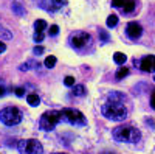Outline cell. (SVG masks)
Here are the masks:
<instances>
[{
	"label": "cell",
	"instance_id": "1",
	"mask_svg": "<svg viewBox=\"0 0 155 154\" xmlns=\"http://www.w3.org/2000/svg\"><path fill=\"white\" fill-rule=\"evenodd\" d=\"M112 137L118 143H137L141 139V132L134 126H116L112 131Z\"/></svg>",
	"mask_w": 155,
	"mask_h": 154
},
{
	"label": "cell",
	"instance_id": "2",
	"mask_svg": "<svg viewBox=\"0 0 155 154\" xmlns=\"http://www.w3.org/2000/svg\"><path fill=\"white\" fill-rule=\"evenodd\" d=\"M101 112L106 118L112 121H123L127 117V109L123 106V103H112L107 101L106 104H102Z\"/></svg>",
	"mask_w": 155,
	"mask_h": 154
},
{
	"label": "cell",
	"instance_id": "3",
	"mask_svg": "<svg viewBox=\"0 0 155 154\" xmlns=\"http://www.w3.org/2000/svg\"><path fill=\"white\" fill-rule=\"evenodd\" d=\"M61 121H65L73 126H85L87 125V118L84 117V114L81 111L71 109V108H65L61 111Z\"/></svg>",
	"mask_w": 155,
	"mask_h": 154
},
{
	"label": "cell",
	"instance_id": "4",
	"mask_svg": "<svg viewBox=\"0 0 155 154\" xmlns=\"http://www.w3.org/2000/svg\"><path fill=\"white\" fill-rule=\"evenodd\" d=\"M23 114L20 109H17L16 106H8L5 109L0 111V121L6 126H16L22 121Z\"/></svg>",
	"mask_w": 155,
	"mask_h": 154
},
{
	"label": "cell",
	"instance_id": "5",
	"mask_svg": "<svg viewBox=\"0 0 155 154\" xmlns=\"http://www.w3.org/2000/svg\"><path fill=\"white\" fill-rule=\"evenodd\" d=\"M61 121V111H47L39 120V128L42 131H53L56 125Z\"/></svg>",
	"mask_w": 155,
	"mask_h": 154
},
{
	"label": "cell",
	"instance_id": "6",
	"mask_svg": "<svg viewBox=\"0 0 155 154\" xmlns=\"http://www.w3.org/2000/svg\"><path fill=\"white\" fill-rule=\"evenodd\" d=\"M17 149L20 154H42L44 146L42 143L36 139H27V140H20L17 143Z\"/></svg>",
	"mask_w": 155,
	"mask_h": 154
},
{
	"label": "cell",
	"instance_id": "7",
	"mask_svg": "<svg viewBox=\"0 0 155 154\" xmlns=\"http://www.w3.org/2000/svg\"><path fill=\"white\" fill-rule=\"evenodd\" d=\"M90 41H92V36H90L88 33H85V31H76V33H73L70 36V44L76 50L85 48L90 44Z\"/></svg>",
	"mask_w": 155,
	"mask_h": 154
},
{
	"label": "cell",
	"instance_id": "8",
	"mask_svg": "<svg viewBox=\"0 0 155 154\" xmlns=\"http://www.w3.org/2000/svg\"><path fill=\"white\" fill-rule=\"evenodd\" d=\"M126 34H127L129 39L137 41V39H140V36L143 34V27H141L138 22H129L127 27H126Z\"/></svg>",
	"mask_w": 155,
	"mask_h": 154
},
{
	"label": "cell",
	"instance_id": "9",
	"mask_svg": "<svg viewBox=\"0 0 155 154\" xmlns=\"http://www.w3.org/2000/svg\"><path fill=\"white\" fill-rule=\"evenodd\" d=\"M140 67L146 73H152L155 70V56H152V55L144 56L143 59H141V62H140Z\"/></svg>",
	"mask_w": 155,
	"mask_h": 154
},
{
	"label": "cell",
	"instance_id": "10",
	"mask_svg": "<svg viewBox=\"0 0 155 154\" xmlns=\"http://www.w3.org/2000/svg\"><path fill=\"white\" fill-rule=\"evenodd\" d=\"M135 8H137L135 0H126V2L123 3V6H121V11L124 12V14H129V12H134Z\"/></svg>",
	"mask_w": 155,
	"mask_h": 154
},
{
	"label": "cell",
	"instance_id": "11",
	"mask_svg": "<svg viewBox=\"0 0 155 154\" xmlns=\"http://www.w3.org/2000/svg\"><path fill=\"white\" fill-rule=\"evenodd\" d=\"M107 98H109V101H112V103H123V101L126 100V97H124L123 94H120V92H110Z\"/></svg>",
	"mask_w": 155,
	"mask_h": 154
},
{
	"label": "cell",
	"instance_id": "12",
	"mask_svg": "<svg viewBox=\"0 0 155 154\" xmlns=\"http://www.w3.org/2000/svg\"><path fill=\"white\" fill-rule=\"evenodd\" d=\"M65 3H67L65 0H50V11H58Z\"/></svg>",
	"mask_w": 155,
	"mask_h": 154
},
{
	"label": "cell",
	"instance_id": "13",
	"mask_svg": "<svg viewBox=\"0 0 155 154\" xmlns=\"http://www.w3.org/2000/svg\"><path fill=\"white\" fill-rule=\"evenodd\" d=\"M113 61L118 64V66H124V62L127 61V56L124 53H121V51H116V53L113 55Z\"/></svg>",
	"mask_w": 155,
	"mask_h": 154
},
{
	"label": "cell",
	"instance_id": "14",
	"mask_svg": "<svg viewBox=\"0 0 155 154\" xmlns=\"http://www.w3.org/2000/svg\"><path fill=\"white\" fill-rule=\"evenodd\" d=\"M11 9H12V12H14V14H17L19 17L25 16V8H23L20 3H12V5H11Z\"/></svg>",
	"mask_w": 155,
	"mask_h": 154
},
{
	"label": "cell",
	"instance_id": "15",
	"mask_svg": "<svg viewBox=\"0 0 155 154\" xmlns=\"http://www.w3.org/2000/svg\"><path fill=\"white\" fill-rule=\"evenodd\" d=\"M0 39H2V41H9V39H12V33H11L9 30L3 28V27H0Z\"/></svg>",
	"mask_w": 155,
	"mask_h": 154
},
{
	"label": "cell",
	"instance_id": "16",
	"mask_svg": "<svg viewBox=\"0 0 155 154\" xmlns=\"http://www.w3.org/2000/svg\"><path fill=\"white\" fill-rule=\"evenodd\" d=\"M27 101H28V104H31V106H39L41 98H39L36 94H30V95H27Z\"/></svg>",
	"mask_w": 155,
	"mask_h": 154
},
{
	"label": "cell",
	"instance_id": "17",
	"mask_svg": "<svg viewBox=\"0 0 155 154\" xmlns=\"http://www.w3.org/2000/svg\"><path fill=\"white\" fill-rule=\"evenodd\" d=\"M127 75H129V69L127 67H120L118 72H116V75H115V78L116 80H124Z\"/></svg>",
	"mask_w": 155,
	"mask_h": 154
},
{
	"label": "cell",
	"instance_id": "18",
	"mask_svg": "<svg viewBox=\"0 0 155 154\" xmlns=\"http://www.w3.org/2000/svg\"><path fill=\"white\" fill-rule=\"evenodd\" d=\"M116 25H118V16L110 14V16L107 17V27H109V28H113V27H116Z\"/></svg>",
	"mask_w": 155,
	"mask_h": 154
},
{
	"label": "cell",
	"instance_id": "19",
	"mask_svg": "<svg viewBox=\"0 0 155 154\" xmlns=\"http://www.w3.org/2000/svg\"><path fill=\"white\" fill-rule=\"evenodd\" d=\"M73 94H74L76 97H82V95L85 94V87H84L82 84H76V86L73 87Z\"/></svg>",
	"mask_w": 155,
	"mask_h": 154
},
{
	"label": "cell",
	"instance_id": "20",
	"mask_svg": "<svg viewBox=\"0 0 155 154\" xmlns=\"http://www.w3.org/2000/svg\"><path fill=\"white\" fill-rule=\"evenodd\" d=\"M56 61H58V59H56L54 56H47L44 64H45V67H47V69H53V67L56 66Z\"/></svg>",
	"mask_w": 155,
	"mask_h": 154
},
{
	"label": "cell",
	"instance_id": "21",
	"mask_svg": "<svg viewBox=\"0 0 155 154\" xmlns=\"http://www.w3.org/2000/svg\"><path fill=\"white\" fill-rule=\"evenodd\" d=\"M34 28H36V31H44V30H47V22H45V20H36V22H34Z\"/></svg>",
	"mask_w": 155,
	"mask_h": 154
},
{
	"label": "cell",
	"instance_id": "22",
	"mask_svg": "<svg viewBox=\"0 0 155 154\" xmlns=\"http://www.w3.org/2000/svg\"><path fill=\"white\" fill-rule=\"evenodd\" d=\"M110 41V36L106 30H99V42H109Z\"/></svg>",
	"mask_w": 155,
	"mask_h": 154
},
{
	"label": "cell",
	"instance_id": "23",
	"mask_svg": "<svg viewBox=\"0 0 155 154\" xmlns=\"http://www.w3.org/2000/svg\"><path fill=\"white\" fill-rule=\"evenodd\" d=\"M58 33H59V27H58V25H51L50 30H48V34L50 36H56Z\"/></svg>",
	"mask_w": 155,
	"mask_h": 154
},
{
	"label": "cell",
	"instance_id": "24",
	"mask_svg": "<svg viewBox=\"0 0 155 154\" xmlns=\"http://www.w3.org/2000/svg\"><path fill=\"white\" fill-rule=\"evenodd\" d=\"M34 41L36 42H42L44 41V31H36L34 33Z\"/></svg>",
	"mask_w": 155,
	"mask_h": 154
},
{
	"label": "cell",
	"instance_id": "25",
	"mask_svg": "<svg viewBox=\"0 0 155 154\" xmlns=\"http://www.w3.org/2000/svg\"><path fill=\"white\" fill-rule=\"evenodd\" d=\"M64 84L68 86V87L74 86V78H73V76H65V80H64Z\"/></svg>",
	"mask_w": 155,
	"mask_h": 154
},
{
	"label": "cell",
	"instance_id": "26",
	"mask_svg": "<svg viewBox=\"0 0 155 154\" xmlns=\"http://www.w3.org/2000/svg\"><path fill=\"white\" fill-rule=\"evenodd\" d=\"M44 51H45V48H44V47H41V45H36V47L33 48V53H34V55H37V56H39V55H42Z\"/></svg>",
	"mask_w": 155,
	"mask_h": 154
},
{
	"label": "cell",
	"instance_id": "27",
	"mask_svg": "<svg viewBox=\"0 0 155 154\" xmlns=\"http://www.w3.org/2000/svg\"><path fill=\"white\" fill-rule=\"evenodd\" d=\"M12 91H14V94H16L17 97H23V95H25V89H23V87H14Z\"/></svg>",
	"mask_w": 155,
	"mask_h": 154
},
{
	"label": "cell",
	"instance_id": "28",
	"mask_svg": "<svg viewBox=\"0 0 155 154\" xmlns=\"http://www.w3.org/2000/svg\"><path fill=\"white\" fill-rule=\"evenodd\" d=\"M124 2H126V0H112V5H113L115 8H121Z\"/></svg>",
	"mask_w": 155,
	"mask_h": 154
},
{
	"label": "cell",
	"instance_id": "29",
	"mask_svg": "<svg viewBox=\"0 0 155 154\" xmlns=\"http://www.w3.org/2000/svg\"><path fill=\"white\" fill-rule=\"evenodd\" d=\"M30 69V62H25V64H22V66H20V70L22 72H27Z\"/></svg>",
	"mask_w": 155,
	"mask_h": 154
},
{
	"label": "cell",
	"instance_id": "30",
	"mask_svg": "<svg viewBox=\"0 0 155 154\" xmlns=\"http://www.w3.org/2000/svg\"><path fill=\"white\" fill-rule=\"evenodd\" d=\"M150 104H152V108L155 109V91L152 92V97H150Z\"/></svg>",
	"mask_w": 155,
	"mask_h": 154
},
{
	"label": "cell",
	"instance_id": "31",
	"mask_svg": "<svg viewBox=\"0 0 155 154\" xmlns=\"http://www.w3.org/2000/svg\"><path fill=\"white\" fill-rule=\"evenodd\" d=\"M5 50H6V45H5V42H0V53H3Z\"/></svg>",
	"mask_w": 155,
	"mask_h": 154
},
{
	"label": "cell",
	"instance_id": "32",
	"mask_svg": "<svg viewBox=\"0 0 155 154\" xmlns=\"http://www.w3.org/2000/svg\"><path fill=\"white\" fill-rule=\"evenodd\" d=\"M5 94H6L5 87H3V86H0V97H5Z\"/></svg>",
	"mask_w": 155,
	"mask_h": 154
},
{
	"label": "cell",
	"instance_id": "33",
	"mask_svg": "<svg viewBox=\"0 0 155 154\" xmlns=\"http://www.w3.org/2000/svg\"><path fill=\"white\" fill-rule=\"evenodd\" d=\"M53 154H67V152H53Z\"/></svg>",
	"mask_w": 155,
	"mask_h": 154
}]
</instances>
